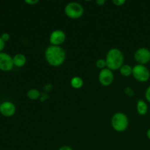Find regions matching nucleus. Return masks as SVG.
<instances>
[{"mask_svg": "<svg viewBox=\"0 0 150 150\" xmlns=\"http://www.w3.org/2000/svg\"><path fill=\"white\" fill-rule=\"evenodd\" d=\"M134 59L138 64L145 65L150 62V50L145 47L138 48L134 54Z\"/></svg>", "mask_w": 150, "mask_h": 150, "instance_id": "nucleus-6", "label": "nucleus"}, {"mask_svg": "<svg viewBox=\"0 0 150 150\" xmlns=\"http://www.w3.org/2000/svg\"><path fill=\"white\" fill-rule=\"evenodd\" d=\"M25 2H26V4H29V5H35V4H38V3L39 2V1H38V0H26Z\"/></svg>", "mask_w": 150, "mask_h": 150, "instance_id": "nucleus-21", "label": "nucleus"}, {"mask_svg": "<svg viewBox=\"0 0 150 150\" xmlns=\"http://www.w3.org/2000/svg\"><path fill=\"white\" fill-rule=\"evenodd\" d=\"M16 111V105L10 101H4L0 104V114L4 117H12L15 114Z\"/></svg>", "mask_w": 150, "mask_h": 150, "instance_id": "nucleus-10", "label": "nucleus"}, {"mask_svg": "<svg viewBox=\"0 0 150 150\" xmlns=\"http://www.w3.org/2000/svg\"><path fill=\"white\" fill-rule=\"evenodd\" d=\"M107 68L111 70H120L124 63V55L118 48H111L108 51L105 57Z\"/></svg>", "mask_w": 150, "mask_h": 150, "instance_id": "nucleus-2", "label": "nucleus"}, {"mask_svg": "<svg viewBox=\"0 0 150 150\" xmlns=\"http://www.w3.org/2000/svg\"><path fill=\"white\" fill-rule=\"evenodd\" d=\"M146 136H147L148 139L150 140V128L147 130V132H146Z\"/></svg>", "mask_w": 150, "mask_h": 150, "instance_id": "nucleus-25", "label": "nucleus"}, {"mask_svg": "<svg viewBox=\"0 0 150 150\" xmlns=\"http://www.w3.org/2000/svg\"><path fill=\"white\" fill-rule=\"evenodd\" d=\"M66 35L61 29H56L53 31L49 37V42L51 45L60 46L65 42Z\"/></svg>", "mask_w": 150, "mask_h": 150, "instance_id": "nucleus-9", "label": "nucleus"}, {"mask_svg": "<svg viewBox=\"0 0 150 150\" xmlns=\"http://www.w3.org/2000/svg\"><path fill=\"white\" fill-rule=\"evenodd\" d=\"M27 97L32 100H38L40 97V92L37 89H31L27 92Z\"/></svg>", "mask_w": 150, "mask_h": 150, "instance_id": "nucleus-15", "label": "nucleus"}, {"mask_svg": "<svg viewBox=\"0 0 150 150\" xmlns=\"http://www.w3.org/2000/svg\"><path fill=\"white\" fill-rule=\"evenodd\" d=\"M105 3V0H97L96 4L99 6H103Z\"/></svg>", "mask_w": 150, "mask_h": 150, "instance_id": "nucleus-23", "label": "nucleus"}, {"mask_svg": "<svg viewBox=\"0 0 150 150\" xmlns=\"http://www.w3.org/2000/svg\"><path fill=\"white\" fill-rule=\"evenodd\" d=\"M136 109L140 115H145L148 111V105L144 100H139L137 102Z\"/></svg>", "mask_w": 150, "mask_h": 150, "instance_id": "nucleus-12", "label": "nucleus"}, {"mask_svg": "<svg viewBox=\"0 0 150 150\" xmlns=\"http://www.w3.org/2000/svg\"><path fill=\"white\" fill-rule=\"evenodd\" d=\"M95 64H96V67H98V68L101 69V70L105 69L107 67L106 61H105V59H98L97 60L96 63H95Z\"/></svg>", "mask_w": 150, "mask_h": 150, "instance_id": "nucleus-16", "label": "nucleus"}, {"mask_svg": "<svg viewBox=\"0 0 150 150\" xmlns=\"http://www.w3.org/2000/svg\"><path fill=\"white\" fill-rule=\"evenodd\" d=\"M111 126L117 132H123L128 127V118L124 113L117 112L111 118Z\"/></svg>", "mask_w": 150, "mask_h": 150, "instance_id": "nucleus-3", "label": "nucleus"}, {"mask_svg": "<svg viewBox=\"0 0 150 150\" xmlns=\"http://www.w3.org/2000/svg\"><path fill=\"white\" fill-rule=\"evenodd\" d=\"M0 104H1V103H0Z\"/></svg>", "mask_w": 150, "mask_h": 150, "instance_id": "nucleus-26", "label": "nucleus"}, {"mask_svg": "<svg viewBox=\"0 0 150 150\" xmlns=\"http://www.w3.org/2000/svg\"><path fill=\"white\" fill-rule=\"evenodd\" d=\"M120 74L125 77H128L133 73V67L129 64H123L120 69Z\"/></svg>", "mask_w": 150, "mask_h": 150, "instance_id": "nucleus-13", "label": "nucleus"}, {"mask_svg": "<svg viewBox=\"0 0 150 150\" xmlns=\"http://www.w3.org/2000/svg\"><path fill=\"white\" fill-rule=\"evenodd\" d=\"M64 13L70 18L79 19L83 15L84 9L80 3L72 1L66 4L64 7Z\"/></svg>", "mask_w": 150, "mask_h": 150, "instance_id": "nucleus-4", "label": "nucleus"}, {"mask_svg": "<svg viewBox=\"0 0 150 150\" xmlns=\"http://www.w3.org/2000/svg\"><path fill=\"white\" fill-rule=\"evenodd\" d=\"M70 85L74 89H80L83 86V81L81 78L79 76H75L70 81Z\"/></svg>", "mask_w": 150, "mask_h": 150, "instance_id": "nucleus-14", "label": "nucleus"}, {"mask_svg": "<svg viewBox=\"0 0 150 150\" xmlns=\"http://www.w3.org/2000/svg\"><path fill=\"white\" fill-rule=\"evenodd\" d=\"M14 66L17 67H22L26 62V58L23 54H17L13 57Z\"/></svg>", "mask_w": 150, "mask_h": 150, "instance_id": "nucleus-11", "label": "nucleus"}, {"mask_svg": "<svg viewBox=\"0 0 150 150\" xmlns=\"http://www.w3.org/2000/svg\"><path fill=\"white\" fill-rule=\"evenodd\" d=\"M145 98L148 102L150 103V85L146 88V92H145Z\"/></svg>", "mask_w": 150, "mask_h": 150, "instance_id": "nucleus-20", "label": "nucleus"}, {"mask_svg": "<svg viewBox=\"0 0 150 150\" xmlns=\"http://www.w3.org/2000/svg\"><path fill=\"white\" fill-rule=\"evenodd\" d=\"M112 2L115 4L116 6H122L123 4H125V0H113Z\"/></svg>", "mask_w": 150, "mask_h": 150, "instance_id": "nucleus-19", "label": "nucleus"}, {"mask_svg": "<svg viewBox=\"0 0 150 150\" xmlns=\"http://www.w3.org/2000/svg\"><path fill=\"white\" fill-rule=\"evenodd\" d=\"M132 76L138 81L146 82L150 78V71L146 65L138 64L133 67Z\"/></svg>", "mask_w": 150, "mask_h": 150, "instance_id": "nucleus-5", "label": "nucleus"}, {"mask_svg": "<svg viewBox=\"0 0 150 150\" xmlns=\"http://www.w3.org/2000/svg\"><path fill=\"white\" fill-rule=\"evenodd\" d=\"M14 67L13 57L6 52H0V70L8 72L13 70Z\"/></svg>", "mask_w": 150, "mask_h": 150, "instance_id": "nucleus-7", "label": "nucleus"}, {"mask_svg": "<svg viewBox=\"0 0 150 150\" xmlns=\"http://www.w3.org/2000/svg\"><path fill=\"white\" fill-rule=\"evenodd\" d=\"M125 92L126 95L129 97H132L133 95V94H134V91L133 90V89H132L131 87H129V86H127V87L125 88Z\"/></svg>", "mask_w": 150, "mask_h": 150, "instance_id": "nucleus-17", "label": "nucleus"}, {"mask_svg": "<svg viewBox=\"0 0 150 150\" xmlns=\"http://www.w3.org/2000/svg\"><path fill=\"white\" fill-rule=\"evenodd\" d=\"M1 39L4 41V42H7V41L10 40V34L7 33V32H4V33H2L1 35Z\"/></svg>", "mask_w": 150, "mask_h": 150, "instance_id": "nucleus-18", "label": "nucleus"}, {"mask_svg": "<svg viewBox=\"0 0 150 150\" xmlns=\"http://www.w3.org/2000/svg\"><path fill=\"white\" fill-rule=\"evenodd\" d=\"M98 80L100 84L104 86H108L111 85L114 81V73L112 70L107 67L101 70L98 76Z\"/></svg>", "mask_w": 150, "mask_h": 150, "instance_id": "nucleus-8", "label": "nucleus"}, {"mask_svg": "<svg viewBox=\"0 0 150 150\" xmlns=\"http://www.w3.org/2000/svg\"><path fill=\"white\" fill-rule=\"evenodd\" d=\"M59 150H73V149L69 146H62L59 149Z\"/></svg>", "mask_w": 150, "mask_h": 150, "instance_id": "nucleus-24", "label": "nucleus"}, {"mask_svg": "<svg viewBox=\"0 0 150 150\" xmlns=\"http://www.w3.org/2000/svg\"><path fill=\"white\" fill-rule=\"evenodd\" d=\"M4 46H5V42L1 39V36H0V52L2 51V50L4 48Z\"/></svg>", "mask_w": 150, "mask_h": 150, "instance_id": "nucleus-22", "label": "nucleus"}, {"mask_svg": "<svg viewBox=\"0 0 150 150\" xmlns=\"http://www.w3.org/2000/svg\"><path fill=\"white\" fill-rule=\"evenodd\" d=\"M45 58L50 65L59 67L65 61V51L61 46L50 45L45 51Z\"/></svg>", "mask_w": 150, "mask_h": 150, "instance_id": "nucleus-1", "label": "nucleus"}]
</instances>
